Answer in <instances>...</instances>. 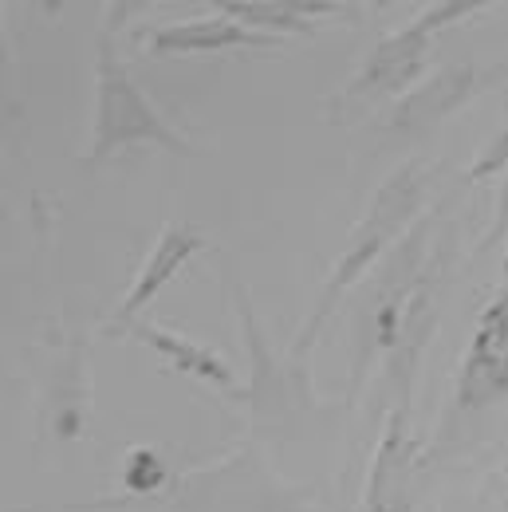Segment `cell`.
I'll return each mask as SVG.
<instances>
[{"label": "cell", "instance_id": "7", "mask_svg": "<svg viewBox=\"0 0 508 512\" xmlns=\"http://www.w3.org/2000/svg\"><path fill=\"white\" fill-rule=\"evenodd\" d=\"M205 249V237L190 229V225H170V229H162V237H158V245L150 249L146 256V264H142V272H138V280H134V288L127 292V300L119 304V323H127L178 276V268L197 256Z\"/></svg>", "mask_w": 508, "mask_h": 512}, {"label": "cell", "instance_id": "11", "mask_svg": "<svg viewBox=\"0 0 508 512\" xmlns=\"http://www.w3.org/2000/svg\"><path fill=\"white\" fill-rule=\"evenodd\" d=\"M497 170H508V127L489 142V150L469 166V178H489Z\"/></svg>", "mask_w": 508, "mask_h": 512}, {"label": "cell", "instance_id": "3", "mask_svg": "<svg viewBox=\"0 0 508 512\" xmlns=\"http://www.w3.org/2000/svg\"><path fill=\"white\" fill-rule=\"evenodd\" d=\"M485 0H442L434 8H426L414 24L398 28L394 36H386L379 48L371 52V60L363 64V71L351 79V87L343 91V99H359V103H379L386 95H398L402 87H410L418 79V71L426 64L430 40L449 28L453 20L481 12Z\"/></svg>", "mask_w": 508, "mask_h": 512}, {"label": "cell", "instance_id": "5", "mask_svg": "<svg viewBox=\"0 0 508 512\" xmlns=\"http://www.w3.org/2000/svg\"><path fill=\"white\" fill-rule=\"evenodd\" d=\"M501 71H508V67H493V71L453 67V71H445V75L430 79L422 91H414L410 99H402V103L394 107L390 127L394 130H426V127H434V123H442L445 115H453L465 99H473V95L485 87V79H493V75H501Z\"/></svg>", "mask_w": 508, "mask_h": 512}, {"label": "cell", "instance_id": "12", "mask_svg": "<svg viewBox=\"0 0 508 512\" xmlns=\"http://www.w3.org/2000/svg\"><path fill=\"white\" fill-rule=\"evenodd\" d=\"M493 245H508V178L501 193H497V217H493V229H489L481 249H493Z\"/></svg>", "mask_w": 508, "mask_h": 512}, {"label": "cell", "instance_id": "4", "mask_svg": "<svg viewBox=\"0 0 508 512\" xmlns=\"http://www.w3.org/2000/svg\"><path fill=\"white\" fill-rule=\"evenodd\" d=\"M508 394V260L505 276L485 304L477 331L469 339V351L461 359L457 383H453V414H473L493 406Z\"/></svg>", "mask_w": 508, "mask_h": 512}, {"label": "cell", "instance_id": "13", "mask_svg": "<svg viewBox=\"0 0 508 512\" xmlns=\"http://www.w3.org/2000/svg\"><path fill=\"white\" fill-rule=\"evenodd\" d=\"M501 509L508 512V465H505V473H501Z\"/></svg>", "mask_w": 508, "mask_h": 512}, {"label": "cell", "instance_id": "9", "mask_svg": "<svg viewBox=\"0 0 508 512\" xmlns=\"http://www.w3.org/2000/svg\"><path fill=\"white\" fill-rule=\"evenodd\" d=\"M127 331H134V339H142L150 351H158L174 371H182V375H190V379H201V383H209V386H225V390L233 386V371H229V363H221V355L197 347V343L174 335V331H158L154 323L134 320Z\"/></svg>", "mask_w": 508, "mask_h": 512}, {"label": "cell", "instance_id": "1", "mask_svg": "<svg viewBox=\"0 0 508 512\" xmlns=\"http://www.w3.org/2000/svg\"><path fill=\"white\" fill-rule=\"evenodd\" d=\"M119 32H123V4L107 8V24L99 32V64H95V130H91V166L115 158L119 150L150 142L166 146L174 154H193L178 130L166 127V119L154 111V103L142 95V87L130 79L123 52H119Z\"/></svg>", "mask_w": 508, "mask_h": 512}, {"label": "cell", "instance_id": "6", "mask_svg": "<svg viewBox=\"0 0 508 512\" xmlns=\"http://www.w3.org/2000/svg\"><path fill=\"white\" fill-rule=\"evenodd\" d=\"M410 473H414V442L406 430V410H394L367 477V512H410Z\"/></svg>", "mask_w": 508, "mask_h": 512}, {"label": "cell", "instance_id": "8", "mask_svg": "<svg viewBox=\"0 0 508 512\" xmlns=\"http://www.w3.org/2000/svg\"><path fill=\"white\" fill-rule=\"evenodd\" d=\"M276 36H260L233 16H213L201 24H174L150 36V56H193V52H229V48H276Z\"/></svg>", "mask_w": 508, "mask_h": 512}, {"label": "cell", "instance_id": "2", "mask_svg": "<svg viewBox=\"0 0 508 512\" xmlns=\"http://www.w3.org/2000/svg\"><path fill=\"white\" fill-rule=\"evenodd\" d=\"M422 193H426L422 166H402V170L375 193L371 209L363 213V221H359L355 233H351V245H347L343 256L335 260V268H331V276H327V284H323V292H319L316 312H312L308 323H304V335H300V343H296L300 355L316 343L319 323L335 312V304L347 296V288H351V284H355V280H359V276L386 253V245L410 225V217H414L418 205H422Z\"/></svg>", "mask_w": 508, "mask_h": 512}, {"label": "cell", "instance_id": "10", "mask_svg": "<svg viewBox=\"0 0 508 512\" xmlns=\"http://www.w3.org/2000/svg\"><path fill=\"white\" fill-rule=\"evenodd\" d=\"M225 16H233L245 28H288V32H312L316 16L327 12H347L339 4H249V0H233V4H217Z\"/></svg>", "mask_w": 508, "mask_h": 512}]
</instances>
